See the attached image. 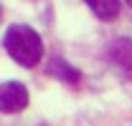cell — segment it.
<instances>
[{
	"mask_svg": "<svg viewBox=\"0 0 132 126\" xmlns=\"http://www.w3.org/2000/svg\"><path fill=\"white\" fill-rule=\"evenodd\" d=\"M3 48L23 68H33L43 58V40H41V35L33 30L31 25H23V23H15V25H10L5 30Z\"/></svg>",
	"mask_w": 132,
	"mask_h": 126,
	"instance_id": "1",
	"label": "cell"
},
{
	"mask_svg": "<svg viewBox=\"0 0 132 126\" xmlns=\"http://www.w3.org/2000/svg\"><path fill=\"white\" fill-rule=\"evenodd\" d=\"M107 58L127 81H132V38H114L107 46Z\"/></svg>",
	"mask_w": 132,
	"mask_h": 126,
	"instance_id": "2",
	"label": "cell"
},
{
	"mask_svg": "<svg viewBox=\"0 0 132 126\" xmlns=\"http://www.w3.org/2000/svg\"><path fill=\"white\" fill-rule=\"evenodd\" d=\"M28 106V88L18 81L0 83V111L3 113H18Z\"/></svg>",
	"mask_w": 132,
	"mask_h": 126,
	"instance_id": "3",
	"label": "cell"
},
{
	"mask_svg": "<svg viewBox=\"0 0 132 126\" xmlns=\"http://www.w3.org/2000/svg\"><path fill=\"white\" fill-rule=\"evenodd\" d=\"M89 8H92V13L99 18V20H104V23H112L117 20L119 15V0H84Z\"/></svg>",
	"mask_w": 132,
	"mask_h": 126,
	"instance_id": "4",
	"label": "cell"
},
{
	"mask_svg": "<svg viewBox=\"0 0 132 126\" xmlns=\"http://www.w3.org/2000/svg\"><path fill=\"white\" fill-rule=\"evenodd\" d=\"M48 73L53 76V78L64 81V83L66 81H69V83H79V78H81V73H79L76 68H71L64 58H53V61L48 63Z\"/></svg>",
	"mask_w": 132,
	"mask_h": 126,
	"instance_id": "5",
	"label": "cell"
},
{
	"mask_svg": "<svg viewBox=\"0 0 132 126\" xmlns=\"http://www.w3.org/2000/svg\"><path fill=\"white\" fill-rule=\"evenodd\" d=\"M0 18H3V5H0Z\"/></svg>",
	"mask_w": 132,
	"mask_h": 126,
	"instance_id": "6",
	"label": "cell"
},
{
	"mask_svg": "<svg viewBox=\"0 0 132 126\" xmlns=\"http://www.w3.org/2000/svg\"><path fill=\"white\" fill-rule=\"evenodd\" d=\"M127 5H130V8H132V0H127Z\"/></svg>",
	"mask_w": 132,
	"mask_h": 126,
	"instance_id": "7",
	"label": "cell"
}]
</instances>
